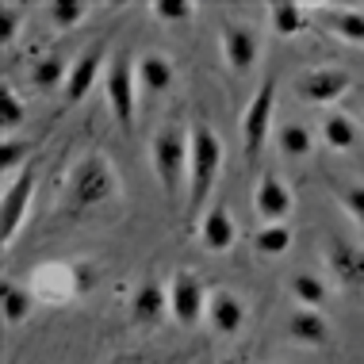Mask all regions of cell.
<instances>
[{"mask_svg":"<svg viewBox=\"0 0 364 364\" xmlns=\"http://www.w3.org/2000/svg\"><path fill=\"white\" fill-rule=\"evenodd\" d=\"M115 200H119V173H115V165L104 154H85L70 169V176H65V196H62L65 215L96 211Z\"/></svg>","mask_w":364,"mask_h":364,"instance_id":"1","label":"cell"},{"mask_svg":"<svg viewBox=\"0 0 364 364\" xmlns=\"http://www.w3.org/2000/svg\"><path fill=\"white\" fill-rule=\"evenodd\" d=\"M188 139H192V161H188V215H200L208 208L215 184H219L223 173V139L215 127H208L203 119H196L188 127Z\"/></svg>","mask_w":364,"mask_h":364,"instance_id":"2","label":"cell"},{"mask_svg":"<svg viewBox=\"0 0 364 364\" xmlns=\"http://www.w3.org/2000/svg\"><path fill=\"white\" fill-rule=\"evenodd\" d=\"M188 161H192L188 127L161 123L150 139V165H154V176L161 184L165 200H176V192L188 188Z\"/></svg>","mask_w":364,"mask_h":364,"instance_id":"3","label":"cell"},{"mask_svg":"<svg viewBox=\"0 0 364 364\" xmlns=\"http://www.w3.org/2000/svg\"><path fill=\"white\" fill-rule=\"evenodd\" d=\"M92 284H96L92 264H62V261H50V264H38L35 277L27 280V288H31L35 299H43V303H70L81 291L92 288Z\"/></svg>","mask_w":364,"mask_h":364,"instance_id":"4","label":"cell"},{"mask_svg":"<svg viewBox=\"0 0 364 364\" xmlns=\"http://www.w3.org/2000/svg\"><path fill=\"white\" fill-rule=\"evenodd\" d=\"M104 96H107V107H112L119 131L131 134L134 131V100H139V77H134V58L127 50H119L112 62H107Z\"/></svg>","mask_w":364,"mask_h":364,"instance_id":"5","label":"cell"},{"mask_svg":"<svg viewBox=\"0 0 364 364\" xmlns=\"http://www.w3.org/2000/svg\"><path fill=\"white\" fill-rule=\"evenodd\" d=\"M277 96L280 88L277 81H264L257 92H253V100L245 104V115H242V146H245V161H257L261 150L269 146V134L277 131L272 119H277Z\"/></svg>","mask_w":364,"mask_h":364,"instance_id":"6","label":"cell"},{"mask_svg":"<svg viewBox=\"0 0 364 364\" xmlns=\"http://www.w3.org/2000/svg\"><path fill=\"white\" fill-rule=\"evenodd\" d=\"M169 318L181 322V326H196V322L208 314V288H203V280L196 277L192 269H176L173 280H169Z\"/></svg>","mask_w":364,"mask_h":364,"instance_id":"7","label":"cell"},{"mask_svg":"<svg viewBox=\"0 0 364 364\" xmlns=\"http://www.w3.org/2000/svg\"><path fill=\"white\" fill-rule=\"evenodd\" d=\"M322 261H326L330 277L346 291H364V245L341 234H330L322 245Z\"/></svg>","mask_w":364,"mask_h":364,"instance_id":"8","label":"cell"},{"mask_svg":"<svg viewBox=\"0 0 364 364\" xmlns=\"http://www.w3.org/2000/svg\"><path fill=\"white\" fill-rule=\"evenodd\" d=\"M35 188H38V173L27 165L16 181L4 184V211H0V238H4V250L16 242L19 226L27 223V211L35 203Z\"/></svg>","mask_w":364,"mask_h":364,"instance_id":"9","label":"cell"},{"mask_svg":"<svg viewBox=\"0 0 364 364\" xmlns=\"http://www.w3.org/2000/svg\"><path fill=\"white\" fill-rule=\"evenodd\" d=\"M349 85H353V77L346 70H338V65H314V70H303L295 77V96L307 104L330 107L349 92Z\"/></svg>","mask_w":364,"mask_h":364,"instance_id":"10","label":"cell"},{"mask_svg":"<svg viewBox=\"0 0 364 364\" xmlns=\"http://www.w3.org/2000/svg\"><path fill=\"white\" fill-rule=\"evenodd\" d=\"M219 50H223V62L230 73L245 77L257 65L261 58V38L253 27H242V23H223L219 27Z\"/></svg>","mask_w":364,"mask_h":364,"instance_id":"11","label":"cell"},{"mask_svg":"<svg viewBox=\"0 0 364 364\" xmlns=\"http://www.w3.org/2000/svg\"><path fill=\"white\" fill-rule=\"evenodd\" d=\"M291 208H295V196H291V188L280 181V176L264 173L261 181H257V188H253V211H257L261 226L288 223Z\"/></svg>","mask_w":364,"mask_h":364,"instance_id":"12","label":"cell"},{"mask_svg":"<svg viewBox=\"0 0 364 364\" xmlns=\"http://www.w3.org/2000/svg\"><path fill=\"white\" fill-rule=\"evenodd\" d=\"M104 73H107V65H104V43H96V46H88V50L73 62L70 81H65V88H62V100L65 104H81L85 96L100 85Z\"/></svg>","mask_w":364,"mask_h":364,"instance_id":"13","label":"cell"},{"mask_svg":"<svg viewBox=\"0 0 364 364\" xmlns=\"http://www.w3.org/2000/svg\"><path fill=\"white\" fill-rule=\"evenodd\" d=\"M208 326L223 338H234V333L245 330V303L242 295L226 291V288H215L208 295Z\"/></svg>","mask_w":364,"mask_h":364,"instance_id":"14","label":"cell"},{"mask_svg":"<svg viewBox=\"0 0 364 364\" xmlns=\"http://www.w3.org/2000/svg\"><path fill=\"white\" fill-rule=\"evenodd\" d=\"M169 318V291L161 284L146 280L131 295V322L134 326H161Z\"/></svg>","mask_w":364,"mask_h":364,"instance_id":"15","label":"cell"},{"mask_svg":"<svg viewBox=\"0 0 364 364\" xmlns=\"http://www.w3.org/2000/svg\"><path fill=\"white\" fill-rule=\"evenodd\" d=\"M200 245L208 253H230L238 245V223H234L230 208H211L200 219Z\"/></svg>","mask_w":364,"mask_h":364,"instance_id":"16","label":"cell"},{"mask_svg":"<svg viewBox=\"0 0 364 364\" xmlns=\"http://www.w3.org/2000/svg\"><path fill=\"white\" fill-rule=\"evenodd\" d=\"M288 338L295 346H307V349H322L330 341V322L322 318V311H307V307H295L288 314Z\"/></svg>","mask_w":364,"mask_h":364,"instance_id":"17","label":"cell"},{"mask_svg":"<svg viewBox=\"0 0 364 364\" xmlns=\"http://www.w3.org/2000/svg\"><path fill=\"white\" fill-rule=\"evenodd\" d=\"M134 77H139V92L161 96V92H169L173 81H176V65L165 54H142L139 62H134Z\"/></svg>","mask_w":364,"mask_h":364,"instance_id":"18","label":"cell"},{"mask_svg":"<svg viewBox=\"0 0 364 364\" xmlns=\"http://www.w3.org/2000/svg\"><path fill=\"white\" fill-rule=\"evenodd\" d=\"M318 134H322V142H326L333 154H349L353 146L360 142V127H357V119H353V115H346V112L322 115Z\"/></svg>","mask_w":364,"mask_h":364,"instance_id":"19","label":"cell"},{"mask_svg":"<svg viewBox=\"0 0 364 364\" xmlns=\"http://www.w3.org/2000/svg\"><path fill=\"white\" fill-rule=\"evenodd\" d=\"M272 146H277L284 157H291V161H303V157L314 154V131L299 119L280 123L277 131H272Z\"/></svg>","mask_w":364,"mask_h":364,"instance_id":"20","label":"cell"},{"mask_svg":"<svg viewBox=\"0 0 364 364\" xmlns=\"http://www.w3.org/2000/svg\"><path fill=\"white\" fill-rule=\"evenodd\" d=\"M35 291L27 284H16V280H4L0 288V314H4V326H23L35 311Z\"/></svg>","mask_w":364,"mask_h":364,"instance_id":"21","label":"cell"},{"mask_svg":"<svg viewBox=\"0 0 364 364\" xmlns=\"http://www.w3.org/2000/svg\"><path fill=\"white\" fill-rule=\"evenodd\" d=\"M264 19H269V31L280 35V38H295L307 27V8L295 4V0H272L264 8Z\"/></svg>","mask_w":364,"mask_h":364,"instance_id":"22","label":"cell"},{"mask_svg":"<svg viewBox=\"0 0 364 364\" xmlns=\"http://www.w3.org/2000/svg\"><path fill=\"white\" fill-rule=\"evenodd\" d=\"M288 291H291V299L307 311H322L330 303V284L322 280L318 272H295L288 280Z\"/></svg>","mask_w":364,"mask_h":364,"instance_id":"23","label":"cell"},{"mask_svg":"<svg viewBox=\"0 0 364 364\" xmlns=\"http://www.w3.org/2000/svg\"><path fill=\"white\" fill-rule=\"evenodd\" d=\"M322 23H326V31L346 38V43L364 46V12L360 8H322Z\"/></svg>","mask_w":364,"mask_h":364,"instance_id":"24","label":"cell"},{"mask_svg":"<svg viewBox=\"0 0 364 364\" xmlns=\"http://www.w3.org/2000/svg\"><path fill=\"white\" fill-rule=\"evenodd\" d=\"M70 70L73 62H65L62 54H46L35 62L31 70V85L38 88V92H50V88H65V81H70Z\"/></svg>","mask_w":364,"mask_h":364,"instance_id":"25","label":"cell"},{"mask_svg":"<svg viewBox=\"0 0 364 364\" xmlns=\"http://www.w3.org/2000/svg\"><path fill=\"white\" fill-rule=\"evenodd\" d=\"M253 250H257L261 257H284V253L291 250V226L288 223L261 226V230L253 234Z\"/></svg>","mask_w":364,"mask_h":364,"instance_id":"26","label":"cell"},{"mask_svg":"<svg viewBox=\"0 0 364 364\" xmlns=\"http://www.w3.org/2000/svg\"><path fill=\"white\" fill-rule=\"evenodd\" d=\"M23 107H27L23 96H19L12 85L0 88V131H4V139H12V131L23 123Z\"/></svg>","mask_w":364,"mask_h":364,"instance_id":"27","label":"cell"},{"mask_svg":"<svg viewBox=\"0 0 364 364\" xmlns=\"http://www.w3.org/2000/svg\"><path fill=\"white\" fill-rule=\"evenodd\" d=\"M88 12H92V8H88L85 0H54V4L46 8V16H50V23H54V27H62V31H70V27L85 23V19H88Z\"/></svg>","mask_w":364,"mask_h":364,"instance_id":"28","label":"cell"},{"mask_svg":"<svg viewBox=\"0 0 364 364\" xmlns=\"http://www.w3.org/2000/svg\"><path fill=\"white\" fill-rule=\"evenodd\" d=\"M27 154H31V146H27V142H16V139L0 142V173H4V184L16 181V176L27 169V165H23Z\"/></svg>","mask_w":364,"mask_h":364,"instance_id":"29","label":"cell"},{"mask_svg":"<svg viewBox=\"0 0 364 364\" xmlns=\"http://www.w3.org/2000/svg\"><path fill=\"white\" fill-rule=\"evenodd\" d=\"M150 12H154L157 23H192L196 4L192 0H154Z\"/></svg>","mask_w":364,"mask_h":364,"instance_id":"30","label":"cell"},{"mask_svg":"<svg viewBox=\"0 0 364 364\" xmlns=\"http://www.w3.org/2000/svg\"><path fill=\"white\" fill-rule=\"evenodd\" d=\"M338 203L346 208V215L357 226H364V181H349V184H338Z\"/></svg>","mask_w":364,"mask_h":364,"instance_id":"31","label":"cell"},{"mask_svg":"<svg viewBox=\"0 0 364 364\" xmlns=\"http://www.w3.org/2000/svg\"><path fill=\"white\" fill-rule=\"evenodd\" d=\"M19 23H23V8L19 4H0V46H12L19 35Z\"/></svg>","mask_w":364,"mask_h":364,"instance_id":"32","label":"cell"},{"mask_svg":"<svg viewBox=\"0 0 364 364\" xmlns=\"http://www.w3.org/2000/svg\"><path fill=\"white\" fill-rule=\"evenodd\" d=\"M127 364H131V360H127Z\"/></svg>","mask_w":364,"mask_h":364,"instance_id":"33","label":"cell"}]
</instances>
